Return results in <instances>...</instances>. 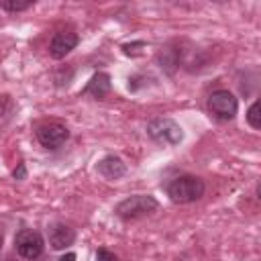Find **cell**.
<instances>
[{
    "mask_svg": "<svg viewBox=\"0 0 261 261\" xmlns=\"http://www.w3.org/2000/svg\"><path fill=\"white\" fill-rule=\"evenodd\" d=\"M204 181L196 175H177L167 184V196L175 204H190L204 196Z\"/></svg>",
    "mask_w": 261,
    "mask_h": 261,
    "instance_id": "1",
    "label": "cell"
},
{
    "mask_svg": "<svg viewBox=\"0 0 261 261\" xmlns=\"http://www.w3.org/2000/svg\"><path fill=\"white\" fill-rule=\"evenodd\" d=\"M157 208H159V202L153 196H149V194H135V196H128L122 202H118L114 206V214L118 218H122V220H137V218L153 214Z\"/></svg>",
    "mask_w": 261,
    "mask_h": 261,
    "instance_id": "2",
    "label": "cell"
},
{
    "mask_svg": "<svg viewBox=\"0 0 261 261\" xmlns=\"http://www.w3.org/2000/svg\"><path fill=\"white\" fill-rule=\"evenodd\" d=\"M147 135L153 141L163 143V145H179L184 139L181 126L175 120L165 118V116H157V118L149 120L147 122Z\"/></svg>",
    "mask_w": 261,
    "mask_h": 261,
    "instance_id": "3",
    "label": "cell"
},
{
    "mask_svg": "<svg viewBox=\"0 0 261 261\" xmlns=\"http://www.w3.org/2000/svg\"><path fill=\"white\" fill-rule=\"evenodd\" d=\"M208 110L218 120H232L239 110V102L232 92L228 90H216L208 96Z\"/></svg>",
    "mask_w": 261,
    "mask_h": 261,
    "instance_id": "4",
    "label": "cell"
},
{
    "mask_svg": "<svg viewBox=\"0 0 261 261\" xmlns=\"http://www.w3.org/2000/svg\"><path fill=\"white\" fill-rule=\"evenodd\" d=\"M43 247H45L43 237H41L37 230H33V228H24V230H20V232L14 237V249H16V253H18L22 259L33 261V259L41 257Z\"/></svg>",
    "mask_w": 261,
    "mask_h": 261,
    "instance_id": "5",
    "label": "cell"
},
{
    "mask_svg": "<svg viewBox=\"0 0 261 261\" xmlns=\"http://www.w3.org/2000/svg\"><path fill=\"white\" fill-rule=\"evenodd\" d=\"M69 139V130L61 122H45L37 128V141L45 149H59Z\"/></svg>",
    "mask_w": 261,
    "mask_h": 261,
    "instance_id": "6",
    "label": "cell"
},
{
    "mask_svg": "<svg viewBox=\"0 0 261 261\" xmlns=\"http://www.w3.org/2000/svg\"><path fill=\"white\" fill-rule=\"evenodd\" d=\"M80 43V37L71 31H59L53 35L51 43H49V53L53 59H63L71 49H75V45Z\"/></svg>",
    "mask_w": 261,
    "mask_h": 261,
    "instance_id": "7",
    "label": "cell"
},
{
    "mask_svg": "<svg viewBox=\"0 0 261 261\" xmlns=\"http://www.w3.org/2000/svg\"><path fill=\"white\" fill-rule=\"evenodd\" d=\"M47 234H49V245L55 251H63L69 245H73V241H75V230L63 222H53L47 228Z\"/></svg>",
    "mask_w": 261,
    "mask_h": 261,
    "instance_id": "8",
    "label": "cell"
},
{
    "mask_svg": "<svg viewBox=\"0 0 261 261\" xmlns=\"http://www.w3.org/2000/svg\"><path fill=\"white\" fill-rule=\"evenodd\" d=\"M110 88H112L110 75H108L106 71H96V73L88 80L86 88H84L80 94H82V96H90V98H94V100H102V98L110 92Z\"/></svg>",
    "mask_w": 261,
    "mask_h": 261,
    "instance_id": "9",
    "label": "cell"
},
{
    "mask_svg": "<svg viewBox=\"0 0 261 261\" xmlns=\"http://www.w3.org/2000/svg\"><path fill=\"white\" fill-rule=\"evenodd\" d=\"M96 171H98L102 177H106V179H120V177L126 173V165H124V161H122L120 157H116V155H104V157L98 161Z\"/></svg>",
    "mask_w": 261,
    "mask_h": 261,
    "instance_id": "10",
    "label": "cell"
},
{
    "mask_svg": "<svg viewBox=\"0 0 261 261\" xmlns=\"http://www.w3.org/2000/svg\"><path fill=\"white\" fill-rule=\"evenodd\" d=\"M157 63H159V67H161L165 73L171 75V73L177 69V65H179V51H177V49H171V47H165L163 51H159Z\"/></svg>",
    "mask_w": 261,
    "mask_h": 261,
    "instance_id": "11",
    "label": "cell"
},
{
    "mask_svg": "<svg viewBox=\"0 0 261 261\" xmlns=\"http://www.w3.org/2000/svg\"><path fill=\"white\" fill-rule=\"evenodd\" d=\"M247 122L251 124V128H261V114H259V102L255 100L251 106H249V110H247Z\"/></svg>",
    "mask_w": 261,
    "mask_h": 261,
    "instance_id": "12",
    "label": "cell"
},
{
    "mask_svg": "<svg viewBox=\"0 0 261 261\" xmlns=\"http://www.w3.org/2000/svg\"><path fill=\"white\" fill-rule=\"evenodd\" d=\"M33 6V2H14V0H0V8L6 12H22L29 10Z\"/></svg>",
    "mask_w": 261,
    "mask_h": 261,
    "instance_id": "13",
    "label": "cell"
},
{
    "mask_svg": "<svg viewBox=\"0 0 261 261\" xmlns=\"http://www.w3.org/2000/svg\"><path fill=\"white\" fill-rule=\"evenodd\" d=\"M143 47H147V43H145V41H135V43H124V45H122V53H124V55H139Z\"/></svg>",
    "mask_w": 261,
    "mask_h": 261,
    "instance_id": "14",
    "label": "cell"
},
{
    "mask_svg": "<svg viewBox=\"0 0 261 261\" xmlns=\"http://www.w3.org/2000/svg\"><path fill=\"white\" fill-rule=\"evenodd\" d=\"M96 261H118V257L112 253V251H108V249H98L96 251Z\"/></svg>",
    "mask_w": 261,
    "mask_h": 261,
    "instance_id": "15",
    "label": "cell"
},
{
    "mask_svg": "<svg viewBox=\"0 0 261 261\" xmlns=\"http://www.w3.org/2000/svg\"><path fill=\"white\" fill-rule=\"evenodd\" d=\"M12 177H14V179H24V177H27V165H24L22 161H20V163L16 165V169L12 171Z\"/></svg>",
    "mask_w": 261,
    "mask_h": 261,
    "instance_id": "16",
    "label": "cell"
},
{
    "mask_svg": "<svg viewBox=\"0 0 261 261\" xmlns=\"http://www.w3.org/2000/svg\"><path fill=\"white\" fill-rule=\"evenodd\" d=\"M57 261H75V253H65V255H61Z\"/></svg>",
    "mask_w": 261,
    "mask_h": 261,
    "instance_id": "17",
    "label": "cell"
},
{
    "mask_svg": "<svg viewBox=\"0 0 261 261\" xmlns=\"http://www.w3.org/2000/svg\"><path fill=\"white\" fill-rule=\"evenodd\" d=\"M2 243H4V234L0 232V251H2Z\"/></svg>",
    "mask_w": 261,
    "mask_h": 261,
    "instance_id": "18",
    "label": "cell"
},
{
    "mask_svg": "<svg viewBox=\"0 0 261 261\" xmlns=\"http://www.w3.org/2000/svg\"><path fill=\"white\" fill-rule=\"evenodd\" d=\"M2 261H16L14 257H6V259H2Z\"/></svg>",
    "mask_w": 261,
    "mask_h": 261,
    "instance_id": "19",
    "label": "cell"
}]
</instances>
